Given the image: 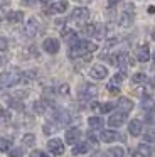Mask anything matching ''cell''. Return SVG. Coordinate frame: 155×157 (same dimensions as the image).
<instances>
[{"label": "cell", "mask_w": 155, "mask_h": 157, "mask_svg": "<svg viewBox=\"0 0 155 157\" xmlns=\"http://www.w3.org/2000/svg\"><path fill=\"white\" fill-rule=\"evenodd\" d=\"M98 49V46L94 42H89V41H79L78 39L76 42H73L69 48V56L71 58H79V56H86V54H91Z\"/></svg>", "instance_id": "cell-1"}, {"label": "cell", "mask_w": 155, "mask_h": 157, "mask_svg": "<svg viewBox=\"0 0 155 157\" xmlns=\"http://www.w3.org/2000/svg\"><path fill=\"white\" fill-rule=\"evenodd\" d=\"M47 150H49L51 154H54V155H62V154H64V144H62V140L51 139L49 142H47Z\"/></svg>", "instance_id": "cell-5"}, {"label": "cell", "mask_w": 155, "mask_h": 157, "mask_svg": "<svg viewBox=\"0 0 155 157\" xmlns=\"http://www.w3.org/2000/svg\"><path fill=\"white\" fill-rule=\"evenodd\" d=\"M145 140L147 142H155V132H147L145 133Z\"/></svg>", "instance_id": "cell-36"}, {"label": "cell", "mask_w": 155, "mask_h": 157, "mask_svg": "<svg viewBox=\"0 0 155 157\" xmlns=\"http://www.w3.org/2000/svg\"><path fill=\"white\" fill-rule=\"evenodd\" d=\"M89 76L93 79H104L108 76V69L104 68V66H101V64H96V66H93V68L89 69Z\"/></svg>", "instance_id": "cell-9"}, {"label": "cell", "mask_w": 155, "mask_h": 157, "mask_svg": "<svg viewBox=\"0 0 155 157\" xmlns=\"http://www.w3.org/2000/svg\"><path fill=\"white\" fill-rule=\"evenodd\" d=\"M142 106H143V108H147V110H152V108H153V100L148 98V96H145L143 101H142Z\"/></svg>", "instance_id": "cell-30"}, {"label": "cell", "mask_w": 155, "mask_h": 157, "mask_svg": "<svg viewBox=\"0 0 155 157\" xmlns=\"http://www.w3.org/2000/svg\"><path fill=\"white\" fill-rule=\"evenodd\" d=\"M62 37L66 39V42H69V44H73V42L78 41V36L74 31H71V29H64L62 31Z\"/></svg>", "instance_id": "cell-20"}, {"label": "cell", "mask_w": 155, "mask_h": 157, "mask_svg": "<svg viewBox=\"0 0 155 157\" xmlns=\"http://www.w3.org/2000/svg\"><path fill=\"white\" fill-rule=\"evenodd\" d=\"M118 106H120V112H131L133 110V101H131L130 98H120L118 100Z\"/></svg>", "instance_id": "cell-16"}, {"label": "cell", "mask_w": 155, "mask_h": 157, "mask_svg": "<svg viewBox=\"0 0 155 157\" xmlns=\"http://www.w3.org/2000/svg\"><path fill=\"white\" fill-rule=\"evenodd\" d=\"M64 24V21H59V19H57V21H56V25H57V27H61V25H62Z\"/></svg>", "instance_id": "cell-45"}, {"label": "cell", "mask_w": 155, "mask_h": 157, "mask_svg": "<svg viewBox=\"0 0 155 157\" xmlns=\"http://www.w3.org/2000/svg\"><path fill=\"white\" fill-rule=\"evenodd\" d=\"M123 79H125V73H118V75H115V76H113V79H111L110 85L118 86V85H121V83H123Z\"/></svg>", "instance_id": "cell-28"}, {"label": "cell", "mask_w": 155, "mask_h": 157, "mask_svg": "<svg viewBox=\"0 0 155 157\" xmlns=\"http://www.w3.org/2000/svg\"><path fill=\"white\" fill-rule=\"evenodd\" d=\"M118 2H120V0H108V7H115Z\"/></svg>", "instance_id": "cell-42"}, {"label": "cell", "mask_w": 155, "mask_h": 157, "mask_svg": "<svg viewBox=\"0 0 155 157\" xmlns=\"http://www.w3.org/2000/svg\"><path fill=\"white\" fill-rule=\"evenodd\" d=\"M113 110V103H103V105H100V110L98 112L100 113H108Z\"/></svg>", "instance_id": "cell-31"}, {"label": "cell", "mask_w": 155, "mask_h": 157, "mask_svg": "<svg viewBox=\"0 0 155 157\" xmlns=\"http://www.w3.org/2000/svg\"><path fill=\"white\" fill-rule=\"evenodd\" d=\"M10 157H22V149H19V147H15V149L10 152Z\"/></svg>", "instance_id": "cell-35"}, {"label": "cell", "mask_w": 155, "mask_h": 157, "mask_svg": "<svg viewBox=\"0 0 155 157\" xmlns=\"http://www.w3.org/2000/svg\"><path fill=\"white\" fill-rule=\"evenodd\" d=\"M88 123H89L91 128H101L103 127V120L100 117H91V118H88Z\"/></svg>", "instance_id": "cell-23"}, {"label": "cell", "mask_w": 155, "mask_h": 157, "mask_svg": "<svg viewBox=\"0 0 155 157\" xmlns=\"http://www.w3.org/2000/svg\"><path fill=\"white\" fill-rule=\"evenodd\" d=\"M152 39H153V41H155V32H153V34H152Z\"/></svg>", "instance_id": "cell-47"}, {"label": "cell", "mask_w": 155, "mask_h": 157, "mask_svg": "<svg viewBox=\"0 0 155 157\" xmlns=\"http://www.w3.org/2000/svg\"><path fill=\"white\" fill-rule=\"evenodd\" d=\"M147 12H148L150 15H152V14H155V7H153V5H150V7L147 9Z\"/></svg>", "instance_id": "cell-43"}, {"label": "cell", "mask_w": 155, "mask_h": 157, "mask_svg": "<svg viewBox=\"0 0 155 157\" xmlns=\"http://www.w3.org/2000/svg\"><path fill=\"white\" fill-rule=\"evenodd\" d=\"M137 150H138V154H140L142 157H150V154H152V149L147 145V144H140Z\"/></svg>", "instance_id": "cell-24"}, {"label": "cell", "mask_w": 155, "mask_h": 157, "mask_svg": "<svg viewBox=\"0 0 155 157\" xmlns=\"http://www.w3.org/2000/svg\"><path fill=\"white\" fill-rule=\"evenodd\" d=\"M137 59L140 63H147L148 59H150V51H148L147 44H142L140 48L137 49Z\"/></svg>", "instance_id": "cell-13"}, {"label": "cell", "mask_w": 155, "mask_h": 157, "mask_svg": "<svg viewBox=\"0 0 155 157\" xmlns=\"http://www.w3.org/2000/svg\"><path fill=\"white\" fill-rule=\"evenodd\" d=\"M9 149H10V140L0 139V150H2V152H5V150H9Z\"/></svg>", "instance_id": "cell-33"}, {"label": "cell", "mask_w": 155, "mask_h": 157, "mask_svg": "<svg viewBox=\"0 0 155 157\" xmlns=\"http://www.w3.org/2000/svg\"><path fill=\"white\" fill-rule=\"evenodd\" d=\"M98 31V25L96 24H86L83 25V34L84 36H94Z\"/></svg>", "instance_id": "cell-21"}, {"label": "cell", "mask_w": 155, "mask_h": 157, "mask_svg": "<svg viewBox=\"0 0 155 157\" xmlns=\"http://www.w3.org/2000/svg\"><path fill=\"white\" fill-rule=\"evenodd\" d=\"M22 142H24V145L32 147L34 144H36V137H34V133H25V135H24V139H22Z\"/></svg>", "instance_id": "cell-26"}, {"label": "cell", "mask_w": 155, "mask_h": 157, "mask_svg": "<svg viewBox=\"0 0 155 157\" xmlns=\"http://www.w3.org/2000/svg\"><path fill=\"white\" fill-rule=\"evenodd\" d=\"M24 21V12L20 10H13L9 14V22L10 24H20V22Z\"/></svg>", "instance_id": "cell-18"}, {"label": "cell", "mask_w": 155, "mask_h": 157, "mask_svg": "<svg viewBox=\"0 0 155 157\" xmlns=\"http://www.w3.org/2000/svg\"><path fill=\"white\" fill-rule=\"evenodd\" d=\"M5 61H7V58H3V56H0V64H3Z\"/></svg>", "instance_id": "cell-46"}, {"label": "cell", "mask_w": 155, "mask_h": 157, "mask_svg": "<svg viewBox=\"0 0 155 157\" xmlns=\"http://www.w3.org/2000/svg\"><path fill=\"white\" fill-rule=\"evenodd\" d=\"M20 76L22 73H19L17 69H10V71H5L0 75V85L5 86V88H10V86L17 85L20 81Z\"/></svg>", "instance_id": "cell-2"}, {"label": "cell", "mask_w": 155, "mask_h": 157, "mask_svg": "<svg viewBox=\"0 0 155 157\" xmlns=\"http://www.w3.org/2000/svg\"><path fill=\"white\" fill-rule=\"evenodd\" d=\"M133 5L128 4L125 7V12H121V17H120V25L121 27H130L131 22H133Z\"/></svg>", "instance_id": "cell-3"}, {"label": "cell", "mask_w": 155, "mask_h": 157, "mask_svg": "<svg viewBox=\"0 0 155 157\" xmlns=\"http://www.w3.org/2000/svg\"><path fill=\"white\" fill-rule=\"evenodd\" d=\"M100 139L103 140V142L110 144V142H115V140H123V137H121L118 132H115V130H103L101 135H100Z\"/></svg>", "instance_id": "cell-11"}, {"label": "cell", "mask_w": 155, "mask_h": 157, "mask_svg": "<svg viewBox=\"0 0 155 157\" xmlns=\"http://www.w3.org/2000/svg\"><path fill=\"white\" fill-rule=\"evenodd\" d=\"M108 157H125V150L121 147H111L108 150Z\"/></svg>", "instance_id": "cell-22"}, {"label": "cell", "mask_w": 155, "mask_h": 157, "mask_svg": "<svg viewBox=\"0 0 155 157\" xmlns=\"http://www.w3.org/2000/svg\"><path fill=\"white\" fill-rule=\"evenodd\" d=\"M98 93V88L94 85H89V83H86V85L79 86V98L81 100H91L94 98Z\"/></svg>", "instance_id": "cell-4"}, {"label": "cell", "mask_w": 155, "mask_h": 157, "mask_svg": "<svg viewBox=\"0 0 155 157\" xmlns=\"http://www.w3.org/2000/svg\"><path fill=\"white\" fill-rule=\"evenodd\" d=\"M79 137H81V130L79 128H69L66 132V142L67 144H76L78 140H79Z\"/></svg>", "instance_id": "cell-14"}, {"label": "cell", "mask_w": 155, "mask_h": 157, "mask_svg": "<svg viewBox=\"0 0 155 157\" xmlns=\"http://www.w3.org/2000/svg\"><path fill=\"white\" fill-rule=\"evenodd\" d=\"M59 48H61L59 41L54 39V37H47V39H44V42H42V49L46 52H49V54H56V52L59 51Z\"/></svg>", "instance_id": "cell-6"}, {"label": "cell", "mask_w": 155, "mask_h": 157, "mask_svg": "<svg viewBox=\"0 0 155 157\" xmlns=\"http://www.w3.org/2000/svg\"><path fill=\"white\" fill-rule=\"evenodd\" d=\"M34 110H36V113H39V115L46 113V101H36L34 103Z\"/></svg>", "instance_id": "cell-27"}, {"label": "cell", "mask_w": 155, "mask_h": 157, "mask_svg": "<svg viewBox=\"0 0 155 157\" xmlns=\"http://www.w3.org/2000/svg\"><path fill=\"white\" fill-rule=\"evenodd\" d=\"M37 76V73L36 71H27V73H22V76H20V81H24V83H30L34 78Z\"/></svg>", "instance_id": "cell-25"}, {"label": "cell", "mask_w": 155, "mask_h": 157, "mask_svg": "<svg viewBox=\"0 0 155 157\" xmlns=\"http://www.w3.org/2000/svg\"><path fill=\"white\" fill-rule=\"evenodd\" d=\"M7 46H9V42H7L5 37H0V51H5Z\"/></svg>", "instance_id": "cell-37"}, {"label": "cell", "mask_w": 155, "mask_h": 157, "mask_svg": "<svg viewBox=\"0 0 155 157\" xmlns=\"http://www.w3.org/2000/svg\"><path fill=\"white\" fill-rule=\"evenodd\" d=\"M128 132H130L133 137L140 135L142 133V122L140 120H131V122L128 123Z\"/></svg>", "instance_id": "cell-15"}, {"label": "cell", "mask_w": 155, "mask_h": 157, "mask_svg": "<svg viewBox=\"0 0 155 157\" xmlns=\"http://www.w3.org/2000/svg\"><path fill=\"white\" fill-rule=\"evenodd\" d=\"M147 122L150 123V125H155V110H148L147 112Z\"/></svg>", "instance_id": "cell-32"}, {"label": "cell", "mask_w": 155, "mask_h": 157, "mask_svg": "<svg viewBox=\"0 0 155 157\" xmlns=\"http://www.w3.org/2000/svg\"><path fill=\"white\" fill-rule=\"evenodd\" d=\"M78 2H81V0H78Z\"/></svg>", "instance_id": "cell-49"}, {"label": "cell", "mask_w": 155, "mask_h": 157, "mask_svg": "<svg viewBox=\"0 0 155 157\" xmlns=\"http://www.w3.org/2000/svg\"><path fill=\"white\" fill-rule=\"evenodd\" d=\"M153 61H155V52H153Z\"/></svg>", "instance_id": "cell-48"}, {"label": "cell", "mask_w": 155, "mask_h": 157, "mask_svg": "<svg viewBox=\"0 0 155 157\" xmlns=\"http://www.w3.org/2000/svg\"><path fill=\"white\" fill-rule=\"evenodd\" d=\"M91 157H104V154H103V152H94Z\"/></svg>", "instance_id": "cell-44"}, {"label": "cell", "mask_w": 155, "mask_h": 157, "mask_svg": "<svg viewBox=\"0 0 155 157\" xmlns=\"http://www.w3.org/2000/svg\"><path fill=\"white\" fill-rule=\"evenodd\" d=\"M131 81H133L135 85H138V83L142 85V83L147 81V76H145L143 73H137V75H133V79H131Z\"/></svg>", "instance_id": "cell-29"}, {"label": "cell", "mask_w": 155, "mask_h": 157, "mask_svg": "<svg viewBox=\"0 0 155 157\" xmlns=\"http://www.w3.org/2000/svg\"><path fill=\"white\" fill-rule=\"evenodd\" d=\"M108 91H110L111 95H118L120 90H118V86H115V85H108Z\"/></svg>", "instance_id": "cell-38"}, {"label": "cell", "mask_w": 155, "mask_h": 157, "mask_svg": "<svg viewBox=\"0 0 155 157\" xmlns=\"http://www.w3.org/2000/svg\"><path fill=\"white\" fill-rule=\"evenodd\" d=\"M88 150H89V145H88L86 142L76 144V145L73 147V154H74V155H81V154H86Z\"/></svg>", "instance_id": "cell-19"}, {"label": "cell", "mask_w": 155, "mask_h": 157, "mask_svg": "<svg viewBox=\"0 0 155 157\" xmlns=\"http://www.w3.org/2000/svg\"><path fill=\"white\" fill-rule=\"evenodd\" d=\"M59 93L61 95H69V85H61L59 86Z\"/></svg>", "instance_id": "cell-34"}, {"label": "cell", "mask_w": 155, "mask_h": 157, "mask_svg": "<svg viewBox=\"0 0 155 157\" xmlns=\"http://www.w3.org/2000/svg\"><path fill=\"white\" fill-rule=\"evenodd\" d=\"M54 130H56V127H52L51 123H46V125H44V132L46 133H52Z\"/></svg>", "instance_id": "cell-39"}, {"label": "cell", "mask_w": 155, "mask_h": 157, "mask_svg": "<svg viewBox=\"0 0 155 157\" xmlns=\"http://www.w3.org/2000/svg\"><path fill=\"white\" fill-rule=\"evenodd\" d=\"M56 120L59 125H66V123L71 122V115L64 110H59V112H56Z\"/></svg>", "instance_id": "cell-17"}, {"label": "cell", "mask_w": 155, "mask_h": 157, "mask_svg": "<svg viewBox=\"0 0 155 157\" xmlns=\"http://www.w3.org/2000/svg\"><path fill=\"white\" fill-rule=\"evenodd\" d=\"M37 31H39V22H37V19L30 17L29 21H27V25H25V29H24V32H25L27 37H34V36L37 34Z\"/></svg>", "instance_id": "cell-10"}, {"label": "cell", "mask_w": 155, "mask_h": 157, "mask_svg": "<svg viewBox=\"0 0 155 157\" xmlns=\"http://www.w3.org/2000/svg\"><path fill=\"white\" fill-rule=\"evenodd\" d=\"M88 17H89V10H88L86 7H76L73 10V14H71V19L79 22V24H83L84 21H88Z\"/></svg>", "instance_id": "cell-7"}, {"label": "cell", "mask_w": 155, "mask_h": 157, "mask_svg": "<svg viewBox=\"0 0 155 157\" xmlns=\"http://www.w3.org/2000/svg\"><path fill=\"white\" fill-rule=\"evenodd\" d=\"M67 10V2L66 0H59V2H54L49 9H47V14H62Z\"/></svg>", "instance_id": "cell-12"}, {"label": "cell", "mask_w": 155, "mask_h": 157, "mask_svg": "<svg viewBox=\"0 0 155 157\" xmlns=\"http://www.w3.org/2000/svg\"><path fill=\"white\" fill-rule=\"evenodd\" d=\"M125 120H127V113H125V112H115L113 115L108 118V125H111V127H121L125 123Z\"/></svg>", "instance_id": "cell-8"}, {"label": "cell", "mask_w": 155, "mask_h": 157, "mask_svg": "<svg viewBox=\"0 0 155 157\" xmlns=\"http://www.w3.org/2000/svg\"><path fill=\"white\" fill-rule=\"evenodd\" d=\"M30 157H47L44 152H40V150H34L32 154H30Z\"/></svg>", "instance_id": "cell-40"}, {"label": "cell", "mask_w": 155, "mask_h": 157, "mask_svg": "<svg viewBox=\"0 0 155 157\" xmlns=\"http://www.w3.org/2000/svg\"><path fill=\"white\" fill-rule=\"evenodd\" d=\"M10 105H12V108H15V110H22V103H19V101H10Z\"/></svg>", "instance_id": "cell-41"}]
</instances>
